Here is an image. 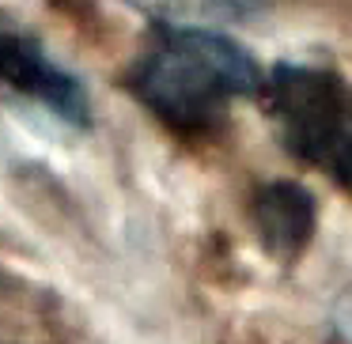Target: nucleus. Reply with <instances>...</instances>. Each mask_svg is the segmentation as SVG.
<instances>
[{
  "instance_id": "obj_5",
  "label": "nucleus",
  "mask_w": 352,
  "mask_h": 344,
  "mask_svg": "<svg viewBox=\"0 0 352 344\" xmlns=\"http://www.w3.org/2000/svg\"><path fill=\"white\" fill-rule=\"evenodd\" d=\"M326 170L352 193V91H349V106H344V117H341V129H337V140H333V148H329Z\"/></svg>"
},
{
  "instance_id": "obj_2",
  "label": "nucleus",
  "mask_w": 352,
  "mask_h": 344,
  "mask_svg": "<svg viewBox=\"0 0 352 344\" xmlns=\"http://www.w3.org/2000/svg\"><path fill=\"white\" fill-rule=\"evenodd\" d=\"M258 102L292 159L307 167H326L349 106V87L333 69L280 61L261 76Z\"/></svg>"
},
{
  "instance_id": "obj_3",
  "label": "nucleus",
  "mask_w": 352,
  "mask_h": 344,
  "mask_svg": "<svg viewBox=\"0 0 352 344\" xmlns=\"http://www.w3.org/2000/svg\"><path fill=\"white\" fill-rule=\"evenodd\" d=\"M0 91H12L34 106L50 110L72 129H91L95 110L84 80L65 69L38 38L16 27H0Z\"/></svg>"
},
{
  "instance_id": "obj_4",
  "label": "nucleus",
  "mask_w": 352,
  "mask_h": 344,
  "mask_svg": "<svg viewBox=\"0 0 352 344\" xmlns=\"http://www.w3.org/2000/svg\"><path fill=\"white\" fill-rule=\"evenodd\" d=\"M250 223L269 257L288 265L314 238V223H318L314 193L288 178L258 185L250 197Z\"/></svg>"
},
{
  "instance_id": "obj_1",
  "label": "nucleus",
  "mask_w": 352,
  "mask_h": 344,
  "mask_svg": "<svg viewBox=\"0 0 352 344\" xmlns=\"http://www.w3.org/2000/svg\"><path fill=\"white\" fill-rule=\"evenodd\" d=\"M261 65L235 38L208 27L155 23L125 72L129 95L178 137H201L223 122L231 102L258 99Z\"/></svg>"
},
{
  "instance_id": "obj_6",
  "label": "nucleus",
  "mask_w": 352,
  "mask_h": 344,
  "mask_svg": "<svg viewBox=\"0 0 352 344\" xmlns=\"http://www.w3.org/2000/svg\"><path fill=\"white\" fill-rule=\"evenodd\" d=\"M223 8H235V12H261V8H273L276 0H216Z\"/></svg>"
}]
</instances>
